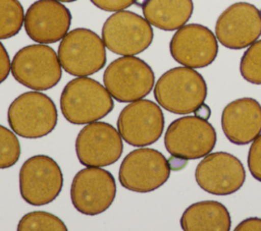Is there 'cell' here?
<instances>
[{
	"instance_id": "obj_1",
	"label": "cell",
	"mask_w": 261,
	"mask_h": 231,
	"mask_svg": "<svg viewBox=\"0 0 261 231\" xmlns=\"http://www.w3.org/2000/svg\"><path fill=\"white\" fill-rule=\"evenodd\" d=\"M159 106L174 114L196 112L205 102L207 84L194 68L174 67L164 72L154 86Z\"/></svg>"
},
{
	"instance_id": "obj_2",
	"label": "cell",
	"mask_w": 261,
	"mask_h": 231,
	"mask_svg": "<svg viewBox=\"0 0 261 231\" xmlns=\"http://www.w3.org/2000/svg\"><path fill=\"white\" fill-rule=\"evenodd\" d=\"M114 108L112 96L97 80L77 76L63 88L60 109L72 124H87L102 119Z\"/></svg>"
},
{
	"instance_id": "obj_3",
	"label": "cell",
	"mask_w": 261,
	"mask_h": 231,
	"mask_svg": "<svg viewBox=\"0 0 261 231\" xmlns=\"http://www.w3.org/2000/svg\"><path fill=\"white\" fill-rule=\"evenodd\" d=\"M57 109L45 94L27 92L15 98L7 111L10 128L24 138H40L53 131L57 124Z\"/></svg>"
},
{
	"instance_id": "obj_4",
	"label": "cell",
	"mask_w": 261,
	"mask_h": 231,
	"mask_svg": "<svg viewBox=\"0 0 261 231\" xmlns=\"http://www.w3.org/2000/svg\"><path fill=\"white\" fill-rule=\"evenodd\" d=\"M11 72L17 82L35 91L55 86L62 76L58 55L45 44L29 45L18 50L11 62Z\"/></svg>"
},
{
	"instance_id": "obj_5",
	"label": "cell",
	"mask_w": 261,
	"mask_h": 231,
	"mask_svg": "<svg viewBox=\"0 0 261 231\" xmlns=\"http://www.w3.org/2000/svg\"><path fill=\"white\" fill-rule=\"evenodd\" d=\"M61 67L74 76H88L101 70L106 63L103 40L88 28H74L67 33L58 47Z\"/></svg>"
},
{
	"instance_id": "obj_6",
	"label": "cell",
	"mask_w": 261,
	"mask_h": 231,
	"mask_svg": "<svg viewBox=\"0 0 261 231\" xmlns=\"http://www.w3.org/2000/svg\"><path fill=\"white\" fill-rule=\"evenodd\" d=\"M216 143V131L207 119L184 116L172 121L166 129L164 145L175 159L195 160L210 154Z\"/></svg>"
},
{
	"instance_id": "obj_7",
	"label": "cell",
	"mask_w": 261,
	"mask_h": 231,
	"mask_svg": "<svg viewBox=\"0 0 261 231\" xmlns=\"http://www.w3.org/2000/svg\"><path fill=\"white\" fill-rule=\"evenodd\" d=\"M103 81L113 99L128 103L140 100L151 92L155 75L149 64L141 58L122 56L107 66Z\"/></svg>"
},
{
	"instance_id": "obj_8",
	"label": "cell",
	"mask_w": 261,
	"mask_h": 231,
	"mask_svg": "<svg viewBox=\"0 0 261 231\" xmlns=\"http://www.w3.org/2000/svg\"><path fill=\"white\" fill-rule=\"evenodd\" d=\"M170 165L162 153L140 148L122 160L118 178L120 184L134 192L147 193L162 186L169 178Z\"/></svg>"
},
{
	"instance_id": "obj_9",
	"label": "cell",
	"mask_w": 261,
	"mask_h": 231,
	"mask_svg": "<svg viewBox=\"0 0 261 231\" xmlns=\"http://www.w3.org/2000/svg\"><path fill=\"white\" fill-rule=\"evenodd\" d=\"M153 37V28L146 18L126 10L111 14L102 27L105 47L122 56L142 53L151 45Z\"/></svg>"
},
{
	"instance_id": "obj_10",
	"label": "cell",
	"mask_w": 261,
	"mask_h": 231,
	"mask_svg": "<svg viewBox=\"0 0 261 231\" xmlns=\"http://www.w3.org/2000/svg\"><path fill=\"white\" fill-rule=\"evenodd\" d=\"M63 175L57 162L45 155L29 158L19 171V191L24 201L44 206L53 201L61 192Z\"/></svg>"
},
{
	"instance_id": "obj_11",
	"label": "cell",
	"mask_w": 261,
	"mask_h": 231,
	"mask_svg": "<svg viewBox=\"0 0 261 231\" xmlns=\"http://www.w3.org/2000/svg\"><path fill=\"white\" fill-rule=\"evenodd\" d=\"M116 183L113 175L100 167H86L71 182L70 199L80 213L95 216L105 212L113 203Z\"/></svg>"
},
{
	"instance_id": "obj_12",
	"label": "cell",
	"mask_w": 261,
	"mask_h": 231,
	"mask_svg": "<svg viewBox=\"0 0 261 231\" xmlns=\"http://www.w3.org/2000/svg\"><path fill=\"white\" fill-rule=\"evenodd\" d=\"M123 151L122 137L111 124L94 121L86 124L75 139V153L86 167H105L114 164Z\"/></svg>"
},
{
	"instance_id": "obj_13",
	"label": "cell",
	"mask_w": 261,
	"mask_h": 231,
	"mask_svg": "<svg viewBox=\"0 0 261 231\" xmlns=\"http://www.w3.org/2000/svg\"><path fill=\"white\" fill-rule=\"evenodd\" d=\"M122 139L133 147H146L157 141L164 129L161 108L150 100H137L126 105L117 119Z\"/></svg>"
},
{
	"instance_id": "obj_14",
	"label": "cell",
	"mask_w": 261,
	"mask_h": 231,
	"mask_svg": "<svg viewBox=\"0 0 261 231\" xmlns=\"http://www.w3.org/2000/svg\"><path fill=\"white\" fill-rule=\"evenodd\" d=\"M195 179L204 191L214 195H228L238 191L246 180L242 162L226 152L203 157L196 167Z\"/></svg>"
},
{
	"instance_id": "obj_15",
	"label": "cell",
	"mask_w": 261,
	"mask_h": 231,
	"mask_svg": "<svg viewBox=\"0 0 261 231\" xmlns=\"http://www.w3.org/2000/svg\"><path fill=\"white\" fill-rule=\"evenodd\" d=\"M215 36L225 48L240 50L249 47L261 36V11L248 2L231 4L218 16Z\"/></svg>"
},
{
	"instance_id": "obj_16",
	"label": "cell",
	"mask_w": 261,
	"mask_h": 231,
	"mask_svg": "<svg viewBox=\"0 0 261 231\" xmlns=\"http://www.w3.org/2000/svg\"><path fill=\"white\" fill-rule=\"evenodd\" d=\"M169 51L177 63L190 68H203L210 65L218 54L217 38L205 25L185 24L172 36Z\"/></svg>"
},
{
	"instance_id": "obj_17",
	"label": "cell",
	"mask_w": 261,
	"mask_h": 231,
	"mask_svg": "<svg viewBox=\"0 0 261 231\" xmlns=\"http://www.w3.org/2000/svg\"><path fill=\"white\" fill-rule=\"evenodd\" d=\"M71 13L66 6L57 0H38L24 14L27 35L40 44L56 43L68 33Z\"/></svg>"
},
{
	"instance_id": "obj_18",
	"label": "cell",
	"mask_w": 261,
	"mask_h": 231,
	"mask_svg": "<svg viewBox=\"0 0 261 231\" xmlns=\"http://www.w3.org/2000/svg\"><path fill=\"white\" fill-rule=\"evenodd\" d=\"M221 127L230 142L238 146L252 142L261 133V105L253 98L228 103L221 114Z\"/></svg>"
},
{
	"instance_id": "obj_19",
	"label": "cell",
	"mask_w": 261,
	"mask_h": 231,
	"mask_svg": "<svg viewBox=\"0 0 261 231\" xmlns=\"http://www.w3.org/2000/svg\"><path fill=\"white\" fill-rule=\"evenodd\" d=\"M144 17L162 31H175L185 25L194 10L193 0H137Z\"/></svg>"
},
{
	"instance_id": "obj_20",
	"label": "cell",
	"mask_w": 261,
	"mask_h": 231,
	"mask_svg": "<svg viewBox=\"0 0 261 231\" xmlns=\"http://www.w3.org/2000/svg\"><path fill=\"white\" fill-rule=\"evenodd\" d=\"M230 215L225 206L216 200L198 201L181 215L180 227L185 231H228Z\"/></svg>"
},
{
	"instance_id": "obj_21",
	"label": "cell",
	"mask_w": 261,
	"mask_h": 231,
	"mask_svg": "<svg viewBox=\"0 0 261 231\" xmlns=\"http://www.w3.org/2000/svg\"><path fill=\"white\" fill-rule=\"evenodd\" d=\"M23 21L24 12L18 0H0V39L17 35Z\"/></svg>"
},
{
	"instance_id": "obj_22",
	"label": "cell",
	"mask_w": 261,
	"mask_h": 231,
	"mask_svg": "<svg viewBox=\"0 0 261 231\" xmlns=\"http://www.w3.org/2000/svg\"><path fill=\"white\" fill-rule=\"evenodd\" d=\"M18 231H66L65 224L55 215L43 211L25 214L17 225Z\"/></svg>"
},
{
	"instance_id": "obj_23",
	"label": "cell",
	"mask_w": 261,
	"mask_h": 231,
	"mask_svg": "<svg viewBox=\"0 0 261 231\" xmlns=\"http://www.w3.org/2000/svg\"><path fill=\"white\" fill-rule=\"evenodd\" d=\"M243 78L254 84H261V40L248 47L240 61Z\"/></svg>"
},
{
	"instance_id": "obj_24",
	"label": "cell",
	"mask_w": 261,
	"mask_h": 231,
	"mask_svg": "<svg viewBox=\"0 0 261 231\" xmlns=\"http://www.w3.org/2000/svg\"><path fill=\"white\" fill-rule=\"evenodd\" d=\"M20 143L15 132L0 125V169L12 167L20 157Z\"/></svg>"
},
{
	"instance_id": "obj_25",
	"label": "cell",
	"mask_w": 261,
	"mask_h": 231,
	"mask_svg": "<svg viewBox=\"0 0 261 231\" xmlns=\"http://www.w3.org/2000/svg\"><path fill=\"white\" fill-rule=\"evenodd\" d=\"M248 168L251 175L261 182V134L252 141L249 149Z\"/></svg>"
},
{
	"instance_id": "obj_26",
	"label": "cell",
	"mask_w": 261,
	"mask_h": 231,
	"mask_svg": "<svg viewBox=\"0 0 261 231\" xmlns=\"http://www.w3.org/2000/svg\"><path fill=\"white\" fill-rule=\"evenodd\" d=\"M96 7L105 11H119L123 10L134 3L137 0H90Z\"/></svg>"
},
{
	"instance_id": "obj_27",
	"label": "cell",
	"mask_w": 261,
	"mask_h": 231,
	"mask_svg": "<svg viewBox=\"0 0 261 231\" xmlns=\"http://www.w3.org/2000/svg\"><path fill=\"white\" fill-rule=\"evenodd\" d=\"M10 71L11 62L8 53L3 44L0 42V83H2L7 78Z\"/></svg>"
},
{
	"instance_id": "obj_28",
	"label": "cell",
	"mask_w": 261,
	"mask_h": 231,
	"mask_svg": "<svg viewBox=\"0 0 261 231\" xmlns=\"http://www.w3.org/2000/svg\"><path fill=\"white\" fill-rule=\"evenodd\" d=\"M236 231H261V218H248L243 220L236 228Z\"/></svg>"
},
{
	"instance_id": "obj_29",
	"label": "cell",
	"mask_w": 261,
	"mask_h": 231,
	"mask_svg": "<svg viewBox=\"0 0 261 231\" xmlns=\"http://www.w3.org/2000/svg\"><path fill=\"white\" fill-rule=\"evenodd\" d=\"M57 1H60V2H73V1H76V0H57Z\"/></svg>"
}]
</instances>
